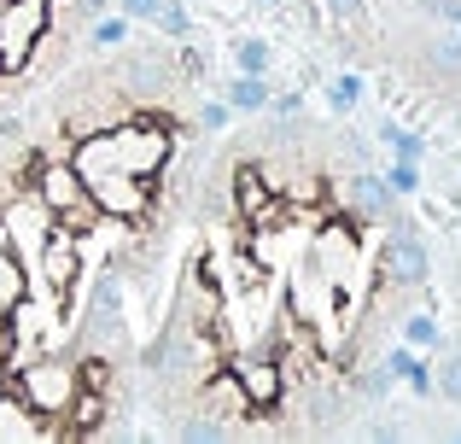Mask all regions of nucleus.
<instances>
[{
	"instance_id": "f03ea898",
	"label": "nucleus",
	"mask_w": 461,
	"mask_h": 444,
	"mask_svg": "<svg viewBox=\"0 0 461 444\" xmlns=\"http://www.w3.org/2000/svg\"><path fill=\"white\" fill-rule=\"evenodd\" d=\"M222 123L193 30L88 47L0 112V444L140 439V345Z\"/></svg>"
},
{
	"instance_id": "f257e3e1",
	"label": "nucleus",
	"mask_w": 461,
	"mask_h": 444,
	"mask_svg": "<svg viewBox=\"0 0 461 444\" xmlns=\"http://www.w3.org/2000/svg\"><path fill=\"white\" fill-rule=\"evenodd\" d=\"M432 246L350 112L222 123L140 345V439H357L397 386Z\"/></svg>"
},
{
	"instance_id": "20e7f679",
	"label": "nucleus",
	"mask_w": 461,
	"mask_h": 444,
	"mask_svg": "<svg viewBox=\"0 0 461 444\" xmlns=\"http://www.w3.org/2000/svg\"><path fill=\"white\" fill-rule=\"evenodd\" d=\"M432 386H438V392H444L450 403H461V351H456V357H444V363H438V380H432Z\"/></svg>"
},
{
	"instance_id": "39448f33",
	"label": "nucleus",
	"mask_w": 461,
	"mask_h": 444,
	"mask_svg": "<svg viewBox=\"0 0 461 444\" xmlns=\"http://www.w3.org/2000/svg\"><path fill=\"white\" fill-rule=\"evenodd\" d=\"M234 65L240 70H263L269 65V47H234Z\"/></svg>"
},
{
	"instance_id": "7ed1b4c3",
	"label": "nucleus",
	"mask_w": 461,
	"mask_h": 444,
	"mask_svg": "<svg viewBox=\"0 0 461 444\" xmlns=\"http://www.w3.org/2000/svg\"><path fill=\"white\" fill-rule=\"evenodd\" d=\"M105 12L117 0H0V112L77 65Z\"/></svg>"
}]
</instances>
